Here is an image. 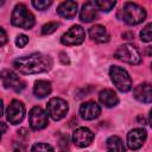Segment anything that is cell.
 Here are the masks:
<instances>
[{
	"mask_svg": "<svg viewBox=\"0 0 152 152\" xmlns=\"http://www.w3.org/2000/svg\"><path fill=\"white\" fill-rule=\"evenodd\" d=\"M13 66L21 74L32 75L49 71L52 66V59L50 56L43 53H32L30 56L17 58L13 62Z\"/></svg>",
	"mask_w": 152,
	"mask_h": 152,
	"instance_id": "obj_1",
	"label": "cell"
},
{
	"mask_svg": "<svg viewBox=\"0 0 152 152\" xmlns=\"http://www.w3.org/2000/svg\"><path fill=\"white\" fill-rule=\"evenodd\" d=\"M118 15L121 20H124L128 25H138L145 20L146 11L144 7L134 2H126L124 7L119 11Z\"/></svg>",
	"mask_w": 152,
	"mask_h": 152,
	"instance_id": "obj_2",
	"label": "cell"
},
{
	"mask_svg": "<svg viewBox=\"0 0 152 152\" xmlns=\"http://www.w3.org/2000/svg\"><path fill=\"white\" fill-rule=\"evenodd\" d=\"M11 23L12 25L19 28L30 30L31 27H33L36 20H34V15L27 10V7L24 4H18L12 11Z\"/></svg>",
	"mask_w": 152,
	"mask_h": 152,
	"instance_id": "obj_3",
	"label": "cell"
},
{
	"mask_svg": "<svg viewBox=\"0 0 152 152\" xmlns=\"http://www.w3.org/2000/svg\"><path fill=\"white\" fill-rule=\"evenodd\" d=\"M109 76L114 86L122 93H127L132 89V80L128 72L121 66L113 65L109 69Z\"/></svg>",
	"mask_w": 152,
	"mask_h": 152,
	"instance_id": "obj_4",
	"label": "cell"
},
{
	"mask_svg": "<svg viewBox=\"0 0 152 152\" xmlns=\"http://www.w3.org/2000/svg\"><path fill=\"white\" fill-rule=\"evenodd\" d=\"M115 57L129 64H139L141 62L139 50L132 44H124L115 51Z\"/></svg>",
	"mask_w": 152,
	"mask_h": 152,
	"instance_id": "obj_5",
	"label": "cell"
},
{
	"mask_svg": "<svg viewBox=\"0 0 152 152\" xmlns=\"http://www.w3.org/2000/svg\"><path fill=\"white\" fill-rule=\"evenodd\" d=\"M68 110H69L68 102L61 97H53L46 104V112L55 121H58L65 118Z\"/></svg>",
	"mask_w": 152,
	"mask_h": 152,
	"instance_id": "obj_6",
	"label": "cell"
},
{
	"mask_svg": "<svg viewBox=\"0 0 152 152\" xmlns=\"http://www.w3.org/2000/svg\"><path fill=\"white\" fill-rule=\"evenodd\" d=\"M84 38H86V33H84V30L82 28V26L74 25L61 37V42H62V44L68 45V46L80 45L83 43Z\"/></svg>",
	"mask_w": 152,
	"mask_h": 152,
	"instance_id": "obj_7",
	"label": "cell"
},
{
	"mask_svg": "<svg viewBox=\"0 0 152 152\" xmlns=\"http://www.w3.org/2000/svg\"><path fill=\"white\" fill-rule=\"evenodd\" d=\"M28 122L30 127L34 131L45 128L49 124L48 112L43 110L40 107H33L28 113Z\"/></svg>",
	"mask_w": 152,
	"mask_h": 152,
	"instance_id": "obj_8",
	"label": "cell"
},
{
	"mask_svg": "<svg viewBox=\"0 0 152 152\" xmlns=\"http://www.w3.org/2000/svg\"><path fill=\"white\" fill-rule=\"evenodd\" d=\"M25 116V106L19 100H13L6 110V118L7 121L12 125H18L23 121Z\"/></svg>",
	"mask_w": 152,
	"mask_h": 152,
	"instance_id": "obj_9",
	"label": "cell"
},
{
	"mask_svg": "<svg viewBox=\"0 0 152 152\" xmlns=\"http://www.w3.org/2000/svg\"><path fill=\"white\" fill-rule=\"evenodd\" d=\"M1 82L5 88H13L15 91H21L25 88V82L19 78V76L11 70L1 71Z\"/></svg>",
	"mask_w": 152,
	"mask_h": 152,
	"instance_id": "obj_10",
	"label": "cell"
},
{
	"mask_svg": "<svg viewBox=\"0 0 152 152\" xmlns=\"http://www.w3.org/2000/svg\"><path fill=\"white\" fill-rule=\"evenodd\" d=\"M94 139V133L87 127H80L72 133V141L78 147H87L91 144Z\"/></svg>",
	"mask_w": 152,
	"mask_h": 152,
	"instance_id": "obj_11",
	"label": "cell"
},
{
	"mask_svg": "<svg viewBox=\"0 0 152 152\" xmlns=\"http://www.w3.org/2000/svg\"><path fill=\"white\" fill-rule=\"evenodd\" d=\"M147 138V133L144 128H134L127 134V145L131 150H139Z\"/></svg>",
	"mask_w": 152,
	"mask_h": 152,
	"instance_id": "obj_12",
	"label": "cell"
},
{
	"mask_svg": "<svg viewBox=\"0 0 152 152\" xmlns=\"http://www.w3.org/2000/svg\"><path fill=\"white\" fill-rule=\"evenodd\" d=\"M100 114H101V108L94 101L84 102L80 107V115L84 120H94V119L99 118Z\"/></svg>",
	"mask_w": 152,
	"mask_h": 152,
	"instance_id": "obj_13",
	"label": "cell"
},
{
	"mask_svg": "<svg viewBox=\"0 0 152 152\" xmlns=\"http://www.w3.org/2000/svg\"><path fill=\"white\" fill-rule=\"evenodd\" d=\"M133 96L142 103L152 102V84L150 83H141L137 86L133 90Z\"/></svg>",
	"mask_w": 152,
	"mask_h": 152,
	"instance_id": "obj_14",
	"label": "cell"
},
{
	"mask_svg": "<svg viewBox=\"0 0 152 152\" xmlns=\"http://www.w3.org/2000/svg\"><path fill=\"white\" fill-rule=\"evenodd\" d=\"M97 17V8L94 4V1H87L82 5L81 12H80V19L83 23H90Z\"/></svg>",
	"mask_w": 152,
	"mask_h": 152,
	"instance_id": "obj_15",
	"label": "cell"
},
{
	"mask_svg": "<svg viewBox=\"0 0 152 152\" xmlns=\"http://www.w3.org/2000/svg\"><path fill=\"white\" fill-rule=\"evenodd\" d=\"M57 13L66 19H71L77 13V2L76 1H63L57 7Z\"/></svg>",
	"mask_w": 152,
	"mask_h": 152,
	"instance_id": "obj_16",
	"label": "cell"
},
{
	"mask_svg": "<svg viewBox=\"0 0 152 152\" xmlns=\"http://www.w3.org/2000/svg\"><path fill=\"white\" fill-rule=\"evenodd\" d=\"M99 100L100 102L107 107V108H112V107H115L118 103H119V99H118V95L115 94L114 90L112 89H103L100 91L99 94Z\"/></svg>",
	"mask_w": 152,
	"mask_h": 152,
	"instance_id": "obj_17",
	"label": "cell"
},
{
	"mask_svg": "<svg viewBox=\"0 0 152 152\" xmlns=\"http://www.w3.org/2000/svg\"><path fill=\"white\" fill-rule=\"evenodd\" d=\"M88 33H89V37L91 38V40H94L96 43H107L109 40V34L102 25L91 26L89 28Z\"/></svg>",
	"mask_w": 152,
	"mask_h": 152,
	"instance_id": "obj_18",
	"label": "cell"
},
{
	"mask_svg": "<svg viewBox=\"0 0 152 152\" xmlns=\"http://www.w3.org/2000/svg\"><path fill=\"white\" fill-rule=\"evenodd\" d=\"M33 93L38 99H44L51 93V83L46 80H38L34 82Z\"/></svg>",
	"mask_w": 152,
	"mask_h": 152,
	"instance_id": "obj_19",
	"label": "cell"
},
{
	"mask_svg": "<svg viewBox=\"0 0 152 152\" xmlns=\"http://www.w3.org/2000/svg\"><path fill=\"white\" fill-rule=\"evenodd\" d=\"M106 147H107V151L108 152H126L125 146H124V142H122L121 138L118 137V135L109 137L107 139Z\"/></svg>",
	"mask_w": 152,
	"mask_h": 152,
	"instance_id": "obj_20",
	"label": "cell"
},
{
	"mask_svg": "<svg viewBox=\"0 0 152 152\" xmlns=\"http://www.w3.org/2000/svg\"><path fill=\"white\" fill-rule=\"evenodd\" d=\"M95 6L97 10L102 11V12H109L113 10V7L115 6V1H112V0H96L94 1Z\"/></svg>",
	"mask_w": 152,
	"mask_h": 152,
	"instance_id": "obj_21",
	"label": "cell"
},
{
	"mask_svg": "<svg viewBox=\"0 0 152 152\" xmlns=\"http://www.w3.org/2000/svg\"><path fill=\"white\" fill-rule=\"evenodd\" d=\"M140 39L142 42H152V23L147 24L140 31Z\"/></svg>",
	"mask_w": 152,
	"mask_h": 152,
	"instance_id": "obj_22",
	"label": "cell"
},
{
	"mask_svg": "<svg viewBox=\"0 0 152 152\" xmlns=\"http://www.w3.org/2000/svg\"><path fill=\"white\" fill-rule=\"evenodd\" d=\"M31 152H55L53 147L49 144H44V142H37L32 146Z\"/></svg>",
	"mask_w": 152,
	"mask_h": 152,
	"instance_id": "obj_23",
	"label": "cell"
},
{
	"mask_svg": "<svg viewBox=\"0 0 152 152\" xmlns=\"http://www.w3.org/2000/svg\"><path fill=\"white\" fill-rule=\"evenodd\" d=\"M58 26H59L58 23H56V21H49L48 24H44L42 26V33L43 34H51V33H53L57 30Z\"/></svg>",
	"mask_w": 152,
	"mask_h": 152,
	"instance_id": "obj_24",
	"label": "cell"
},
{
	"mask_svg": "<svg viewBox=\"0 0 152 152\" xmlns=\"http://www.w3.org/2000/svg\"><path fill=\"white\" fill-rule=\"evenodd\" d=\"M51 4H52V1H50V0H33L32 1L33 7H36L39 11L46 10L49 6H51Z\"/></svg>",
	"mask_w": 152,
	"mask_h": 152,
	"instance_id": "obj_25",
	"label": "cell"
},
{
	"mask_svg": "<svg viewBox=\"0 0 152 152\" xmlns=\"http://www.w3.org/2000/svg\"><path fill=\"white\" fill-rule=\"evenodd\" d=\"M27 43H28V37L27 36H25V34L17 36V38H15V45L18 48H24Z\"/></svg>",
	"mask_w": 152,
	"mask_h": 152,
	"instance_id": "obj_26",
	"label": "cell"
},
{
	"mask_svg": "<svg viewBox=\"0 0 152 152\" xmlns=\"http://www.w3.org/2000/svg\"><path fill=\"white\" fill-rule=\"evenodd\" d=\"M13 151L14 152H26V146L23 142L14 141L13 142Z\"/></svg>",
	"mask_w": 152,
	"mask_h": 152,
	"instance_id": "obj_27",
	"label": "cell"
},
{
	"mask_svg": "<svg viewBox=\"0 0 152 152\" xmlns=\"http://www.w3.org/2000/svg\"><path fill=\"white\" fill-rule=\"evenodd\" d=\"M7 42V36H6V32L2 27H0V45H5V43Z\"/></svg>",
	"mask_w": 152,
	"mask_h": 152,
	"instance_id": "obj_28",
	"label": "cell"
},
{
	"mask_svg": "<svg viewBox=\"0 0 152 152\" xmlns=\"http://www.w3.org/2000/svg\"><path fill=\"white\" fill-rule=\"evenodd\" d=\"M61 61L64 63V64H66V63H69V58H68V56L65 55V53H61Z\"/></svg>",
	"mask_w": 152,
	"mask_h": 152,
	"instance_id": "obj_29",
	"label": "cell"
},
{
	"mask_svg": "<svg viewBox=\"0 0 152 152\" xmlns=\"http://www.w3.org/2000/svg\"><path fill=\"white\" fill-rule=\"evenodd\" d=\"M1 127H2V134L6 132V125L4 124V122H1Z\"/></svg>",
	"mask_w": 152,
	"mask_h": 152,
	"instance_id": "obj_30",
	"label": "cell"
},
{
	"mask_svg": "<svg viewBox=\"0 0 152 152\" xmlns=\"http://www.w3.org/2000/svg\"><path fill=\"white\" fill-rule=\"evenodd\" d=\"M150 125H151V127H152V109H151V112H150Z\"/></svg>",
	"mask_w": 152,
	"mask_h": 152,
	"instance_id": "obj_31",
	"label": "cell"
},
{
	"mask_svg": "<svg viewBox=\"0 0 152 152\" xmlns=\"http://www.w3.org/2000/svg\"><path fill=\"white\" fill-rule=\"evenodd\" d=\"M62 152H64V151H62Z\"/></svg>",
	"mask_w": 152,
	"mask_h": 152,
	"instance_id": "obj_32",
	"label": "cell"
}]
</instances>
